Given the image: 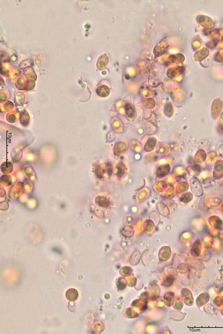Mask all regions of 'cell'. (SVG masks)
Returning <instances> with one entry per match:
<instances>
[{"mask_svg":"<svg viewBox=\"0 0 223 334\" xmlns=\"http://www.w3.org/2000/svg\"><path fill=\"white\" fill-rule=\"evenodd\" d=\"M156 143V139L154 138H151L147 142L145 145V148L146 150L147 151H151V149H154L155 147Z\"/></svg>","mask_w":223,"mask_h":334,"instance_id":"6","label":"cell"},{"mask_svg":"<svg viewBox=\"0 0 223 334\" xmlns=\"http://www.w3.org/2000/svg\"><path fill=\"white\" fill-rule=\"evenodd\" d=\"M1 183L4 186L8 187L11 184V178L7 175H3L1 177Z\"/></svg>","mask_w":223,"mask_h":334,"instance_id":"8","label":"cell"},{"mask_svg":"<svg viewBox=\"0 0 223 334\" xmlns=\"http://www.w3.org/2000/svg\"><path fill=\"white\" fill-rule=\"evenodd\" d=\"M112 127L116 132H122L123 130V125L120 119L117 118H114L112 121Z\"/></svg>","mask_w":223,"mask_h":334,"instance_id":"2","label":"cell"},{"mask_svg":"<svg viewBox=\"0 0 223 334\" xmlns=\"http://www.w3.org/2000/svg\"><path fill=\"white\" fill-rule=\"evenodd\" d=\"M157 148H158V151H160L162 152H166V149L169 148V147L166 143H160V144H158Z\"/></svg>","mask_w":223,"mask_h":334,"instance_id":"10","label":"cell"},{"mask_svg":"<svg viewBox=\"0 0 223 334\" xmlns=\"http://www.w3.org/2000/svg\"><path fill=\"white\" fill-rule=\"evenodd\" d=\"M128 146L126 143L124 142L118 143L116 144L115 147V150L116 152L118 153H120L124 152V151H126L128 148Z\"/></svg>","mask_w":223,"mask_h":334,"instance_id":"5","label":"cell"},{"mask_svg":"<svg viewBox=\"0 0 223 334\" xmlns=\"http://www.w3.org/2000/svg\"><path fill=\"white\" fill-rule=\"evenodd\" d=\"M24 184L18 182L12 187L10 192V197L12 199L17 200L20 197L24 191Z\"/></svg>","mask_w":223,"mask_h":334,"instance_id":"1","label":"cell"},{"mask_svg":"<svg viewBox=\"0 0 223 334\" xmlns=\"http://www.w3.org/2000/svg\"><path fill=\"white\" fill-rule=\"evenodd\" d=\"M125 112L127 116L130 120L134 119L136 116V111L133 107L130 105L127 106L126 107Z\"/></svg>","mask_w":223,"mask_h":334,"instance_id":"4","label":"cell"},{"mask_svg":"<svg viewBox=\"0 0 223 334\" xmlns=\"http://www.w3.org/2000/svg\"><path fill=\"white\" fill-rule=\"evenodd\" d=\"M12 165L10 163H4L1 166V171L4 173H9L12 171Z\"/></svg>","mask_w":223,"mask_h":334,"instance_id":"7","label":"cell"},{"mask_svg":"<svg viewBox=\"0 0 223 334\" xmlns=\"http://www.w3.org/2000/svg\"><path fill=\"white\" fill-rule=\"evenodd\" d=\"M66 297L69 300L74 301L77 299L78 297V293L76 290L70 289L67 292Z\"/></svg>","mask_w":223,"mask_h":334,"instance_id":"3","label":"cell"},{"mask_svg":"<svg viewBox=\"0 0 223 334\" xmlns=\"http://www.w3.org/2000/svg\"><path fill=\"white\" fill-rule=\"evenodd\" d=\"M131 148L134 150V151H137V152H139V151L142 150V145L140 144L136 140H133L131 141Z\"/></svg>","mask_w":223,"mask_h":334,"instance_id":"9","label":"cell"}]
</instances>
